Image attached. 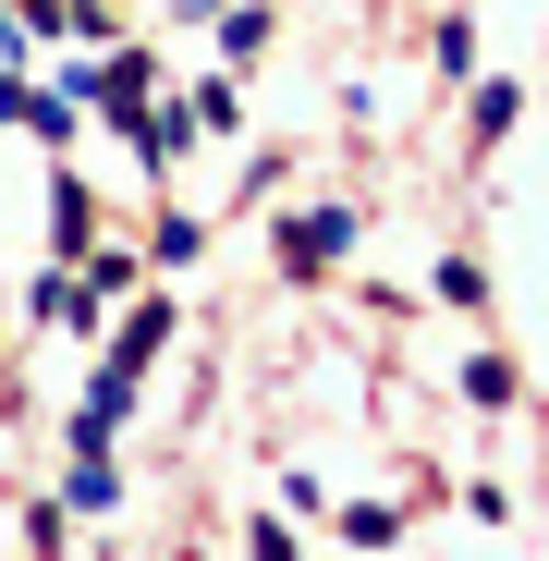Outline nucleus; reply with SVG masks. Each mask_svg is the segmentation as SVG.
Wrapping results in <instances>:
<instances>
[{
	"label": "nucleus",
	"mask_w": 549,
	"mask_h": 561,
	"mask_svg": "<svg viewBox=\"0 0 549 561\" xmlns=\"http://www.w3.org/2000/svg\"><path fill=\"white\" fill-rule=\"evenodd\" d=\"M354 244V208H306V220H282V268H330Z\"/></svg>",
	"instance_id": "1"
},
{
	"label": "nucleus",
	"mask_w": 549,
	"mask_h": 561,
	"mask_svg": "<svg viewBox=\"0 0 549 561\" xmlns=\"http://www.w3.org/2000/svg\"><path fill=\"white\" fill-rule=\"evenodd\" d=\"M159 342H171V306H135V318H123V342H111V366H123V379H135V366H147Z\"/></svg>",
	"instance_id": "2"
},
{
	"label": "nucleus",
	"mask_w": 549,
	"mask_h": 561,
	"mask_svg": "<svg viewBox=\"0 0 549 561\" xmlns=\"http://www.w3.org/2000/svg\"><path fill=\"white\" fill-rule=\"evenodd\" d=\"M513 111H525V85H477V147H501V135H513Z\"/></svg>",
	"instance_id": "3"
},
{
	"label": "nucleus",
	"mask_w": 549,
	"mask_h": 561,
	"mask_svg": "<svg viewBox=\"0 0 549 561\" xmlns=\"http://www.w3.org/2000/svg\"><path fill=\"white\" fill-rule=\"evenodd\" d=\"M342 537H354V549H391V537H403V513H391V501H354V513H342Z\"/></svg>",
	"instance_id": "4"
},
{
	"label": "nucleus",
	"mask_w": 549,
	"mask_h": 561,
	"mask_svg": "<svg viewBox=\"0 0 549 561\" xmlns=\"http://www.w3.org/2000/svg\"><path fill=\"white\" fill-rule=\"evenodd\" d=\"M25 25H73V0H25Z\"/></svg>",
	"instance_id": "5"
}]
</instances>
